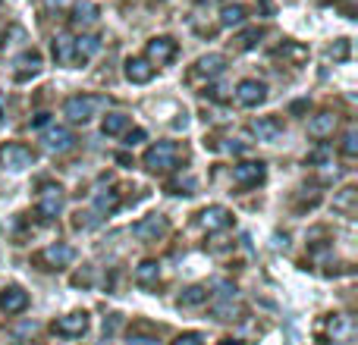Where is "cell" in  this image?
I'll use <instances>...</instances> for the list:
<instances>
[{
	"instance_id": "6da1fadb",
	"label": "cell",
	"mask_w": 358,
	"mask_h": 345,
	"mask_svg": "<svg viewBox=\"0 0 358 345\" xmlns=\"http://www.w3.org/2000/svg\"><path fill=\"white\" fill-rule=\"evenodd\" d=\"M104 104L107 101L98 98V94H73V98H66V104H63V117L73 119V123H88Z\"/></svg>"
},
{
	"instance_id": "7a4b0ae2",
	"label": "cell",
	"mask_w": 358,
	"mask_h": 345,
	"mask_svg": "<svg viewBox=\"0 0 358 345\" xmlns=\"http://www.w3.org/2000/svg\"><path fill=\"white\" fill-rule=\"evenodd\" d=\"M179 161V145L176 142H157L145 151V170L151 172H170Z\"/></svg>"
},
{
	"instance_id": "3957f363",
	"label": "cell",
	"mask_w": 358,
	"mask_h": 345,
	"mask_svg": "<svg viewBox=\"0 0 358 345\" xmlns=\"http://www.w3.org/2000/svg\"><path fill=\"white\" fill-rule=\"evenodd\" d=\"M35 163V151L22 142H6L0 145V167L10 172H22Z\"/></svg>"
},
{
	"instance_id": "277c9868",
	"label": "cell",
	"mask_w": 358,
	"mask_h": 345,
	"mask_svg": "<svg viewBox=\"0 0 358 345\" xmlns=\"http://www.w3.org/2000/svg\"><path fill=\"white\" fill-rule=\"evenodd\" d=\"M223 69H227V57H223V54H208V57H198L195 66L189 69V75H185V79H189L192 85H198V82L217 79Z\"/></svg>"
},
{
	"instance_id": "5b68a950",
	"label": "cell",
	"mask_w": 358,
	"mask_h": 345,
	"mask_svg": "<svg viewBox=\"0 0 358 345\" xmlns=\"http://www.w3.org/2000/svg\"><path fill=\"white\" fill-rule=\"evenodd\" d=\"M63 201H66V195H63L60 185L44 182L41 191H38V204H35L38 216H44V220H54V216L63 210Z\"/></svg>"
},
{
	"instance_id": "8992f818",
	"label": "cell",
	"mask_w": 358,
	"mask_h": 345,
	"mask_svg": "<svg viewBox=\"0 0 358 345\" xmlns=\"http://www.w3.org/2000/svg\"><path fill=\"white\" fill-rule=\"evenodd\" d=\"M73 260H76V248L57 242V245H48L41 254H38L35 264H41L44 270H63V267H69Z\"/></svg>"
},
{
	"instance_id": "52a82bcc",
	"label": "cell",
	"mask_w": 358,
	"mask_h": 345,
	"mask_svg": "<svg viewBox=\"0 0 358 345\" xmlns=\"http://www.w3.org/2000/svg\"><path fill=\"white\" fill-rule=\"evenodd\" d=\"M173 57H176V41L167 35L151 38L148 47H145V60H148L151 66H164V63H170Z\"/></svg>"
},
{
	"instance_id": "ba28073f",
	"label": "cell",
	"mask_w": 358,
	"mask_h": 345,
	"mask_svg": "<svg viewBox=\"0 0 358 345\" xmlns=\"http://www.w3.org/2000/svg\"><path fill=\"white\" fill-rule=\"evenodd\" d=\"M85 330H88V314L85 311H73V314L57 317L54 321V333L66 336V339H79V336H85Z\"/></svg>"
},
{
	"instance_id": "9c48e42d",
	"label": "cell",
	"mask_w": 358,
	"mask_h": 345,
	"mask_svg": "<svg viewBox=\"0 0 358 345\" xmlns=\"http://www.w3.org/2000/svg\"><path fill=\"white\" fill-rule=\"evenodd\" d=\"M264 176H267V167L261 161H242L233 167V182L242 185V189H252V185L264 182Z\"/></svg>"
},
{
	"instance_id": "30bf717a",
	"label": "cell",
	"mask_w": 358,
	"mask_h": 345,
	"mask_svg": "<svg viewBox=\"0 0 358 345\" xmlns=\"http://www.w3.org/2000/svg\"><path fill=\"white\" fill-rule=\"evenodd\" d=\"M229 223H233V214H229L227 207H220V204H210V207H204L201 214H198V226H201L204 233H220Z\"/></svg>"
},
{
	"instance_id": "8fae6325",
	"label": "cell",
	"mask_w": 358,
	"mask_h": 345,
	"mask_svg": "<svg viewBox=\"0 0 358 345\" xmlns=\"http://www.w3.org/2000/svg\"><path fill=\"white\" fill-rule=\"evenodd\" d=\"M167 229H170L167 216L151 214V216H145V220H138L136 226H132V233H136L142 242H157L161 235H167Z\"/></svg>"
},
{
	"instance_id": "7c38bea8",
	"label": "cell",
	"mask_w": 358,
	"mask_h": 345,
	"mask_svg": "<svg viewBox=\"0 0 358 345\" xmlns=\"http://www.w3.org/2000/svg\"><path fill=\"white\" fill-rule=\"evenodd\" d=\"M236 98H239L242 107H258L267 101V85L258 79H242L239 85H236Z\"/></svg>"
},
{
	"instance_id": "4fadbf2b",
	"label": "cell",
	"mask_w": 358,
	"mask_h": 345,
	"mask_svg": "<svg viewBox=\"0 0 358 345\" xmlns=\"http://www.w3.org/2000/svg\"><path fill=\"white\" fill-rule=\"evenodd\" d=\"M41 142H44V148L54 151V154H66V151L76 148V135L69 129H63V126H54V129H48Z\"/></svg>"
},
{
	"instance_id": "5bb4252c",
	"label": "cell",
	"mask_w": 358,
	"mask_h": 345,
	"mask_svg": "<svg viewBox=\"0 0 358 345\" xmlns=\"http://www.w3.org/2000/svg\"><path fill=\"white\" fill-rule=\"evenodd\" d=\"M29 308V292H22L19 286H6L0 292V311L3 314H22Z\"/></svg>"
},
{
	"instance_id": "9a60e30c",
	"label": "cell",
	"mask_w": 358,
	"mask_h": 345,
	"mask_svg": "<svg viewBox=\"0 0 358 345\" xmlns=\"http://www.w3.org/2000/svg\"><path fill=\"white\" fill-rule=\"evenodd\" d=\"M126 79H129L132 85H148V82L155 79V66H151L145 57H129V60H126Z\"/></svg>"
},
{
	"instance_id": "2e32d148",
	"label": "cell",
	"mask_w": 358,
	"mask_h": 345,
	"mask_svg": "<svg viewBox=\"0 0 358 345\" xmlns=\"http://www.w3.org/2000/svg\"><path fill=\"white\" fill-rule=\"evenodd\" d=\"M252 132L258 135V142H277L283 135V123L277 117H261L252 123Z\"/></svg>"
},
{
	"instance_id": "e0dca14e",
	"label": "cell",
	"mask_w": 358,
	"mask_h": 345,
	"mask_svg": "<svg viewBox=\"0 0 358 345\" xmlns=\"http://www.w3.org/2000/svg\"><path fill=\"white\" fill-rule=\"evenodd\" d=\"M334 129H336V113H330V110H324V113H317V117L308 119V135H315V138L334 135Z\"/></svg>"
},
{
	"instance_id": "ac0fdd59",
	"label": "cell",
	"mask_w": 358,
	"mask_h": 345,
	"mask_svg": "<svg viewBox=\"0 0 358 345\" xmlns=\"http://www.w3.org/2000/svg\"><path fill=\"white\" fill-rule=\"evenodd\" d=\"M41 63L44 60H41V54H38V50H29V54H22L16 60V79L25 82L29 75H38V73H41Z\"/></svg>"
},
{
	"instance_id": "d6986e66",
	"label": "cell",
	"mask_w": 358,
	"mask_h": 345,
	"mask_svg": "<svg viewBox=\"0 0 358 345\" xmlns=\"http://www.w3.org/2000/svg\"><path fill=\"white\" fill-rule=\"evenodd\" d=\"M76 38L69 35H57L54 38V60L60 63V66H73L76 63Z\"/></svg>"
},
{
	"instance_id": "ffe728a7",
	"label": "cell",
	"mask_w": 358,
	"mask_h": 345,
	"mask_svg": "<svg viewBox=\"0 0 358 345\" xmlns=\"http://www.w3.org/2000/svg\"><path fill=\"white\" fill-rule=\"evenodd\" d=\"M157 279H161V264H157V260H142V264L136 267V283L142 286V289L157 286Z\"/></svg>"
},
{
	"instance_id": "44dd1931",
	"label": "cell",
	"mask_w": 358,
	"mask_h": 345,
	"mask_svg": "<svg viewBox=\"0 0 358 345\" xmlns=\"http://www.w3.org/2000/svg\"><path fill=\"white\" fill-rule=\"evenodd\" d=\"M98 22V6L94 3H76L73 6V29H88V25Z\"/></svg>"
},
{
	"instance_id": "7402d4cb",
	"label": "cell",
	"mask_w": 358,
	"mask_h": 345,
	"mask_svg": "<svg viewBox=\"0 0 358 345\" xmlns=\"http://www.w3.org/2000/svg\"><path fill=\"white\" fill-rule=\"evenodd\" d=\"M242 304L236 298H217L214 302V317L217 321H239Z\"/></svg>"
},
{
	"instance_id": "603a6c76",
	"label": "cell",
	"mask_w": 358,
	"mask_h": 345,
	"mask_svg": "<svg viewBox=\"0 0 358 345\" xmlns=\"http://www.w3.org/2000/svg\"><path fill=\"white\" fill-rule=\"evenodd\" d=\"M73 44H76V63H85L88 57H94L101 47V41L94 35H82V38H76Z\"/></svg>"
},
{
	"instance_id": "cb8c5ba5",
	"label": "cell",
	"mask_w": 358,
	"mask_h": 345,
	"mask_svg": "<svg viewBox=\"0 0 358 345\" xmlns=\"http://www.w3.org/2000/svg\"><path fill=\"white\" fill-rule=\"evenodd\" d=\"M277 57H283V60H289L292 66H299L302 60H308V47H302V44H296V41H283L277 47Z\"/></svg>"
},
{
	"instance_id": "d4e9b609",
	"label": "cell",
	"mask_w": 358,
	"mask_h": 345,
	"mask_svg": "<svg viewBox=\"0 0 358 345\" xmlns=\"http://www.w3.org/2000/svg\"><path fill=\"white\" fill-rule=\"evenodd\" d=\"M245 16H248V13H245V6H242V3H227L220 10V25H223V29H233V25L245 22Z\"/></svg>"
},
{
	"instance_id": "484cf974",
	"label": "cell",
	"mask_w": 358,
	"mask_h": 345,
	"mask_svg": "<svg viewBox=\"0 0 358 345\" xmlns=\"http://www.w3.org/2000/svg\"><path fill=\"white\" fill-rule=\"evenodd\" d=\"M126 129H129V117H126V113H107L104 123H101L104 135H123Z\"/></svg>"
},
{
	"instance_id": "4316f807",
	"label": "cell",
	"mask_w": 358,
	"mask_h": 345,
	"mask_svg": "<svg viewBox=\"0 0 358 345\" xmlns=\"http://www.w3.org/2000/svg\"><path fill=\"white\" fill-rule=\"evenodd\" d=\"M355 198H358V189L355 185H346L340 195H334V207L343 210V214H355Z\"/></svg>"
},
{
	"instance_id": "83f0119b",
	"label": "cell",
	"mask_w": 358,
	"mask_h": 345,
	"mask_svg": "<svg viewBox=\"0 0 358 345\" xmlns=\"http://www.w3.org/2000/svg\"><path fill=\"white\" fill-rule=\"evenodd\" d=\"M204 302H208V289H204V286H189V289L179 295L182 308H195V304H204Z\"/></svg>"
},
{
	"instance_id": "f1b7e54d",
	"label": "cell",
	"mask_w": 358,
	"mask_h": 345,
	"mask_svg": "<svg viewBox=\"0 0 358 345\" xmlns=\"http://www.w3.org/2000/svg\"><path fill=\"white\" fill-rule=\"evenodd\" d=\"M173 195H195V189H198V179L192 176V172H185V176H176L173 182L167 185Z\"/></svg>"
},
{
	"instance_id": "f546056e",
	"label": "cell",
	"mask_w": 358,
	"mask_h": 345,
	"mask_svg": "<svg viewBox=\"0 0 358 345\" xmlns=\"http://www.w3.org/2000/svg\"><path fill=\"white\" fill-rule=\"evenodd\" d=\"M120 204H123V198H120L117 191H101V195L94 198V207H98L101 214H113Z\"/></svg>"
},
{
	"instance_id": "4dcf8cb0",
	"label": "cell",
	"mask_w": 358,
	"mask_h": 345,
	"mask_svg": "<svg viewBox=\"0 0 358 345\" xmlns=\"http://www.w3.org/2000/svg\"><path fill=\"white\" fill-rule=\"evenodd\" d=\"M324 327H327V333L334 336V339H340V336H346L349 333V323L343 321V317H327V321H324Z\"/></svg>"
},
{
	"instance_id": "1f68e13d",
	"label": "cell",
	"mask_w": 358,
	"mask_h": 345,
	"mask_svg": "<svg viewBox=\"0 0 358 345\" xmlns=\"http://www.w3.org/2000/svg\"><path fill=\"white\" fill-rule=\"evenodd\" d=\"M343 154H346V157L358 154V132L355 129H349L346 135H343Z\"/></svg>"
},
{
	"instance_id": "d6a6232c",
	"label": "cell",
	"mask_w": 358,
	"mask_h": 345,
	"mask_svg": "<svg viewBox=\"0 0 358 345\" xmlns=\"http://www.w3.org/2000/svg\"><path fill=\"white\" fill-rule=\"evenodd\" d=\"M261 35H264V31H261V29H248V31H242V35H239V50H248V47H255Z\"/></svg>"
},
{
	"instance_id": "836d02e7",
	"label": "cell",
	"mask_w": 358,
	"mask_h": 345,
	"mask_svg": "<svg viewBox=\"0 0 358 345\" xmlns=\"http://www.w3.org/2000/svg\"><path fill=\"white\" fill-rule=\"evenodd\" d=\"M327 54H330V60H346V57H349V38H340V41L327 50Z\"/></svg>"
},
{
	"instance_id": "e575fe53",
	"label": "cell",
	"mask_w": 358,
	"mask_h": 345,
	"mask_svg": "<svg viewBox=\"0 0 358 345\" xmlns=\"http://www.w3.org/2000/svg\"><path fill=\"white\" fill-rule=\"evenodd\" d=\"M170 345H201V333H182V336H176Z\"/></svg>"
},
{
	"instance_id": "d590c367",
	"label": "cell",
	"mask_w": 358,
	"mask_h": 345,
	"mask_svg": "<svg viewBox=\"0 0 358 345\" xmlns=\"http://www.w3.org/2000/svg\"><path fill=\"white\" fill-rule=\"evenodd\" d=\"M145 142V129H132V132H126V145L129 148H136V145H142Z\"/></svg>"
},
{
	"instance_id": "8d00e7d4",
	"label": "cell",
	"mask_w": 358,
	"mask_h": 345,
	"mask_svg": "<svg viewBox=\"0 0 358 345\" xmlns=\"http://www.w3.org/2000/svg\"><path fill=\"white\" fill-rule=\"evenodd\" d=\"M126 345H157V336H138V333H132Z\"/></svg>"
},
{
	"instance_id": "74e56055",
	"label": "cell",
	"mask_w": 358,
	"mask_h": 345,
	"mask_svg": "<svg viewBox=\"0 0 358 345\" xmlns=\"http://www.w3.org/2000/svg\"><path fill=\"white\" fill-rule=\"evenodd\" d=\"M88 216H92V214H76L73 226H76V229H92V226H94V223H98V220H88Z\"/></svg>"
},
{
	"instance_id": "f35d334b",
	"label": "cell",
	"mask_w": 358,
	"mask_h": 345,
	"mask_svg": "<svg viewBox=\"0 0 358 345\" xmlns=\"http://www.w3.org/2000/svg\"><path fill=\"white\" fill-rule=\"evenodd\" d=\"M44 123H48V113H38V117L35 119H31V126H35V129H41V126Z\"/></svg>"
},
{
	"instance_id": "ab89813d",
	"label": "cell",
	"mask_w": 358,
	"mask_h": 345,
	"mask_svg": "<svg viewBox=\"0 0 358 345\" xmlns=\"http://www.w3.org/2000/svg\"><path fill=\"white\" fill-rule=\"evenodd\" d=\"M223 345H242L239 339H223Z\"/></svg>"
},
{
	"instance_id": "60d3db41",
	"label": "cell",
	"mask_w": 358,
	"mask_h": 345,
	"mask_svg": "<svg viewBox=\"0 0 358 345\" xmlns=\"http://www.w3.org/2000/svg\"><path fill=\"white\" fill-rule=\"evenodd\" d=\"M0 13H3V0H0Z\"/></svg>"
},
{
	"instance_id": "b9f144b4",
	"label": "cell",
	"mask_w": 358,
	"mask_h": 345,
	"mask_svg": "<svg viewBox=\"0 0 358 345\" xmlns=\"http://www.w3.org/2000/svg\"><path fill=\"white\" fill-rule=\"evenodd\" d=\"M201 3H210V0H201Z\"/></svg>"
},
{
	"instance_id": "7bdbcfd3",
	"label": "cell",
	"mask_w": 358,
	"mask_h": 345,
	"mask_svg": "<svg viewBox=\"0 0 358 345\" xmlns=\"http://www.w3.org/2000/svg\"><path fill=\"white\" fill-rule=\"evenodd\" d=\"M324 3H330V0H324Z\"/></svg>"
}]
</instances>
